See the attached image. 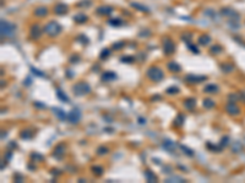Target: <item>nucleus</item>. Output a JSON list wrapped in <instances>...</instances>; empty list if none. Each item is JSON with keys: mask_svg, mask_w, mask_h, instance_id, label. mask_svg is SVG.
Segmentation results:
<instances>
[{"mask_svg": "<svg viewBox=\"0 0 245 183\" xmlns=\"http://www.w3.org/2000/svg\"><path fill=\"white\" fill-rule=\"evenodd\" d=\"M42 32H43V30L40 28V26L39 25H33L31 28H30V35H31V39H35V40H37V39H39L40 38V35H42Z\"/></svg>", "mask_w": 245, "mask_h": 183, "instance_id": "nucleus-8", "label": "nucleus"}, {"mask_svg": "<svg viewBox=\"0 0 245 183\" xmlns=\"http://www.w3.org/2000/svg\"><path fill=\"white\" fill-rule=\"evenodd\" d=\"M218 89H219V88H218L217 84L211 83V84H206V87L204 88V92H205V93H209V94H213V93H217Z\"/></svg>", "mask_w": 245, "mask_h": 183, "instance_id": "nucleus-20", "label": "nucleus"}, {"mask_svg": "<svg viewBox=\"0 0 245 183\" xmlns=\"http://www.w3.org/2000/svg\"><path fill=\"white\" fill-rule=\"evenodd\" d=\"M109 55H110V50H109V49H103V50L101 51L99 58H101L102 60H105V59H108V58H109Z\"/></svg>", "mask_w": 245, "mask_h": 183, "instance_id": "nucleus-33", "label": "nucleus"}, {"mask_svg": "<svg viewBox=\"0 0 245 183\" xmlns=\"http://www.w3.org/2000/svg\"><path fill=\"white\" fill-rule=\"evenodd\" d=\"M196 106V100L194 98H188L184 100V108L188 110H194Z\"/></svg>", "mask_w": 245, "mask_h": 183, "instance_id": "nucleus-15", "label": "nucleus"}, {"mask_svg": "<svg viewBox=\"0 0 245 183\" xmlns=\"http://www.w3.org/2000/svg\"><path fill=\"white\" fill-rule=\"evenodd\" d=\"M108 23L112 25V26H114V27H120V26L124 25V21H121L120 18H112V20L108 21Z\"/></svg>", "mask_w": 245, "mask_h": 183, "instance_id": "nucleus-27", "label": "nucleus"}, {"mask_svg": "<svg viewBox=\"0 0 245 183\" xmlns=\"http://www.w3.org/2000/svg\"><path fill=\"white\" fill-rule=\"evenodd\" d=\"M139 123H140V124H145V123H146V119H143V117H139Z\"/></svg>", "mask_w": 245, "mask_h": 183, "instance_id": "nucleus-52", "label": "nucleus"}, {"mask_svg": "<svg viewBox=\"0 0 245 183\" xmlns=\"http://www.w3.org/2000/svg\"><path fill=\"white\" fill-rule=\"evenodd\" d=\"M23 83H27L26 86H30V84H31V79H30V78H27V79H26V81H25Z\"/></svg>", "mask_w": 245, "mask_h": 183, "instance_id": "nucleus-54", "label": "nucleus"}, {"mask_svg": "<svg viewBox=\"0 0 245 183\" xmlns=\"http://www.w3.org/2000/svg\"><path fill=\"white\" fill-rule=\"evenodd\" d=\"M221 15L224 16V17L230 18V21H239V18H240L239 14H238L235 10L230 9V7H223V9L221 10Z\"/></svg>", "mask_w": 245, "mask_h": 183, "instance_id": "nucleus-6", "label": "nucleus"}, {"mask_svg": "<svg viewBox=\"0 0 245 183\" xmlns=\"http://www.w3.org/2000/svg\"><path fill=\"white\" fill-rule=\"evenodd\" d=\"M33 104H35L36 108H38V109H45V105H44L43 103H39V101H35Z\"/></svg>", "mask_w": 245, "mask_h": 183, "instance_id": "nucleus-48", "label": "nucleus"}, {"mask_svg": "<svg viewBox=\"0 0 245 183\" xmlns=\"http://www.w3.org/2000/svg\"><path fill=\"white\" fill-rule=\"evenodd\" d=\"M9 147H10V148H16V147H17V145H16V142H10Z\"/></svg>", "mask_w": 245, "mask_h": 183, "instance_id": "nucleus-53", "label": "nucleus"}, {"mask_svg": "<svg viewBox=\"0 0 245 183\" xmlns=\"http://www.w3.org/2000/svg\"><path fill=\"white\" fill-rule=\"evenodd\" d=\"M69 12V6L66 4H63V2H59L54 6V14L55 15H65Z\"/></svg>", "mask_w": 245, "mask_h": 183, "instance_id": "nucleus-10", "label": "nucleus"}, {"mask_svg": "<svg viewBox=\"0 0 245 183\" xmlns=\"http://www.w3.org/2000/svg\"><path fill=\"white\" fill-rule=\"evenodd\" d=\"M35 15L37 17H44L48 15V9L45 6H38L35 9Z\"/></svg>", "mask_w": 245, "mask_h": 183, "instance_id": "nucleus-16", "label": "nucleus"}, {"mask_svg": "<svg viewBox=\"0 0 245 183\" xmlns=\"http://www.w3.org/2000/svg\"><path fill=\"white\" fill-rule=\"evenodd\" d=\"M66 72H68V78H71V77H72V75H71V71H69V70H68Z\"/></svg>", "mask_w": 245, "mask_h": 183, "instance_id": "nucleus-55", "label": "nucleus"}, {"mask_svg": "<svg viewBox=\"0 0 245 183\" xmlns=\"http://www.w3.org/2000/svg\"><path fill=\"white\" fill-rule=\"evenodd\" d=\"M164 173H171L172 172V167H169V166H167V167H164Z\"/></svg>", "mask_w": 245, "mask_h": 183, "instance_id": "nucleus-51", "label": "nucleus"}, {"mask_svg": "<svg viewBox=\"0 0 245 183\" xmlns=\"http://www.w3.org/2000/svg\"><path fill=\"white\" fill-rule=\"evenodd\" d=\"M64 152H65L64 144H59V145H57V147L54 148V150H53V156L57 157V159H61L63 155H64Z\"/></svg>", "mask_w": 245, "mask_h": 183, "instance_id": "nucleus-13", "label": "nucleus"}, {"mask_svg": "<svg viewBox=\"0 0 245 183\" xmlns=\"http://www.w3.org/2000/svg\"><path fill=\"white\" fill-rule=\"evenodd\" d=\"M113 7L112 6H108V5H103V6H99L97 10H96V12H97V15H99V16H108V15H110L112 12H113Z\"/></svg>", "mask_w": 245, "mask_h": 183, "instance_id": "nucleus-12", "label": "nucleus"}, {"mask_svg": "<svg viewBox=\"0 0 245 183\" xmlns=\"http://www.w3.org/2000/svg\"><path fill=\"white\" fill-rule=\"evenodd\" d=\"M228 142H229V138H228V137H223V139H222V142H221V143H222V145H221L222 149L228 144Z\"/></svg>", "mask_w": 245, "mask_h": 183, "instance_id": "nucleus-47", "label": "nucleus"}, {"mask_svg": "<svg viewBox=\"0 0 245 183\" xmlns=\"http://www.w3.org/2000/svg\"><path fill=\"white\" fill-rule=\"evenodd\" d=\"M186 45H188V49H189V50H191L192 53H195V54H197V53H199V49H197V48H196L191 42H186Z\"/></svg>", "mask_w": 245, "mask_h": 183, "instance_id": "nucleus-36", "label": "nucleus"}, {"mask_svg": "<svg viewBox=\"0 0 245 183\" xmlns=\"http://www.w3.org/2000/svg\"><path fill=\"white\" fill-rule=\"evenodd\" d=\"M184 115H181V114H178L176 115V117H175V120H174V127H181L183 126V123H184Z\"/></svg>", "mask_w": 245, "mask_h": 183, "instance_id": "nucleus-26", "label": "nucleus"}, {"mask_svg": "<svg viewBox=\"0 0 245 183\" xmlns=\"http://www.w3.org/2000/svg\"><path fill=\"white\" fill-rule=\"evenodd\" d=\"M43 32H44L45 34H48L49 37H57V35L61 32V26H60L57 21H50V22H48V23L44 26Z\"/></svg>", "mask_w": 245, "mask_h": 183, "instance_id": "nucleus-2", "label": "nucleus"}, {"mask_svg": "<svg viewBox=\"0 0 245 183\" xmlns=\"http://www.w3.org/2000/svg\"><path fill=\"white\" fill-rule=\"evenodd\" d=\"M124 45H125V43L124 42H116V43H114L113 44V50H120V49H123L124 48Z\"/></svg>", "mask_w": 245, "mask_h": 183, "instance_id": "nucleus-35", "label": "nucleus"}, {"mask_svg": "<svg viewBox=\"0 0 245 183\" xmlns=\"http://www.w3.org/2000/svg\"><path fill=\"white\" fill-rule=\"evenodd\" d=\"M121 62H133L134 61V58H131V56H123L121 59H120Z\"/></svg>", "mask_w": 245, "mask_h": 183, "instance_id": "nucleus-46", "label": "nucleus"}, {"mask_svg": "<svg viewBox=\"0 0 245 183\" xmlns=\"http://www.w3.org/2000/svg\"><path fill=\"white\" fill-rule=\"evenodd\" d=\"M80 119H81V111L77 108H74L68 114V121L70 122V123L75 124V123H77V122L80 121Z\"/></svg>", "mask_w": 245, "mask_h": 183, "instance_id": "nucleus-7", "label": "nucleus"}, {"mask_svg": "<svg viewBox=\"0 0 245 183\" xmlns=\"http://www.w3.org/2000/svg\"><path fill=\"white\" fill-rule=\"evenodd\" d=\"M185 81L191 83V84H196V83H200V82H204L206 81V76H196V75H188L185 77Z\"/></svg>", "mask_w": 245, "mask_h": 183, "instance_id": "nucleus-9", "label": "nucleus"}, {"mask_svg": "<svg viewBox=\"0 0 245 183\" xmlns=\"http://www.w3.org/2000/svg\"><path fill=\"white\" fill-rule=\"evenodd\" d=\"M57 96H58L59 100H61V101H64V103H68V101H69V98L66 96V94L61 91V89H59V88L57 89Z\"/></svg>", "mask_w": 245, "mask_h": 183, "instance_id": "nucleus-25", "label": "nucleus"}, {"mask_svg": "<svg viewBox=\"0 0 245 183\" xmlns=\"http://www.w3.org/2000/svg\"><path fill=\"white\" fill-rule=\"evenodd\" d=\"M74 22H76V23H85V22H87V20H88V17H87V15H85V14H77L76 16H74Z\"/></svg>", "mask_w": 245, "mask_h": 183, "instance_id": "nucleus-18", "label": "nucleus"}, {"mask_svg": "<svg viewBox=\"0 0 245 183\" xmlns=\"http://www.w3.org/2000/svg\"><path fill=\"white\" fill-rule=\"evenodd\" d=\"M16 32V26L6 20H1V37L2 38H7V37H12Z\"/></svg>", "mask_w": 245, "mask_h": 183, "instance_id": "nucleus-3", "label": "nucleus"}, {"mask_svg": "<svg viewBox=\"0 0 245 183\" xmlns=\"http://www.w3.org/2000/svg\"><path fill=\"white\" fill-rule=\"evenodd\" d=\"M229 27L233 28V30H238L240 26H239V21H229Z\"/></svg>", "mask_w": 245, "mask_h": 183, "instance_id": "nucleus-41", "label": "nucleus"}, {"mask_svg": "<svg viewBox=\"0 0 245 183\" xmlns=\"http://www.w3.org/2000/svg\"><path fill=\"white\" fill-rule=\"evenodd\" d=\"M167 93L168 94H176V93H179V88L178 87H171V88L167 89Z\"/></svg>", "mask_w": 245, "mask_h": 183, "instance_id": "nucleus-43", "label": "nucleus"}, {"mask_svg": "<svg viewBox=\"0 0 245 183\" xmlns=\"http://www.w3.org/2000/svg\"><path fill=\"white\" fill-rule=\"evenodd\" d=\"M197 43H199V45H209L211 43V37L209 34H202L200 38H199V40H197Z\"/></svg>", "mask_w": 245, "mask_h": 183, "instance_id": "nucleus-19", "label": "nucleus"}, {"mask_svg": "<svg viewBox=\"0 0 245 183\" xmlns=\"http://www.w3.org/2000/svg\"><path fill=\"white\" fill-rule=\"evenodd\" d=\"M166 182H185V180H184V178H181V177L172 176V177L167 178V180H166Z\"/></svg>", "mask_w": 245, "mask_h": 183, "instance_id": "nucleus-32", "label": "nucleus"}, {"mask_svg": "<svg viewBox=\"0 0 245 183\" xmlns=\"http://www.w3.org/2000/svg\"><path fill=\"white\" fill-rule=\"evenodd\" d=\"M162 145H163V148H164V149H167L168 152H174L175 143L174 142H172L171 139H166V140H164V143H163Z\"/></svg>", "mask_w": 245, "mask_h": 183, "instance_id": "nucleus-21", "label": "nucleus"}, {"mask_svg": "<svg viewBox=\"0 0 245 183\" xmlns=\"http://www.w3.org/2000/svg\"><path fill=\"white\" fill-rule=\"evenodd\" d=\"M23 181V177L21 176V175H16V177H15V182H22Z\"/></svg>", "mask_w": 245, "mask_h": 183, "instance_id": "nucleus-50", "label": "nucleus"}, {"mask_svg": "<svg viewBox=\"0 0 245 183\" xmlns=\"http://www.w3.org/2000/svg\"><path fill=\"white\" fill-rule=\"evenodd\" d=\"M226 111H227L229 115L235 116V115H238V114L240 112V109L238 108V105H237L235 103L230 101V103H228V104L226 105Z\"/></svg>", "mask_w": 245, "mask_h": 183, "instance_id": "nucleus-11", "label": "nucleus"}, {"mask_svg": "<svg viewBox=\"0 0 245 183\" xmlns=\"http://www.w3.org/2000/svg\"><path fill=\"white\" fill-rule=\"evenodd\" d=\"M210 51L212 54H218V53L222 51V48H221V45H212Z\"/></svg>", "mask_w": 245, "mask_h": 183, "instance_id": "nucleus-37", "label": "nucleus"}, {"mask_svg": "<svg viewBox=\"0 0 245 183\" xmlns=\"http://www.w3.org/2000/svg\"><path fill=\"white\" fill-rule=\"evenodd\" d=\"M146 75H147V77H148L151 81H153V82H161V81L164 78L163 71H162L159 67H157V66L150 67V68L147 70Z\"/></svg>", "mask_w": 245, "mask_h": 183, "instance_id": "nucleus-1", "label": "nucleus"}, {"mask_svg": "<svg viewBox=\"0 0 245 183\" xmlns=\"http://www.w3.org/2000/svg\"><path fill=\"white\" fill-rule=\"evenodd\" d=\"M77 40H81L82 43H88V38H87L85 34H80V35L77 37Z\"/></svg>", "mask_w": 245, "mask_h": 183, "instance_id": "nucleus-45", "label": "nucleus"}, {"mask_svg": "<svg viewBox=\"0 0 245 183\" xmlns=\"http://www.w3.org/2000/svg\"><path fill=\"white\" fill-rule=\"evenodd\" d=\"M232 149H233V152H237L238 150H240V149H242V145H240L238 142H235V143L232 145Z\"/></svg>", "mask_w": 245, "mask_h": 183, "instance_id": "nucleus-44", "label": "nucleus"}, {"mask_svg": "<svg viewBox=\"0 0 245 183\" xmlns=\"http://www.w3.org/2000/svg\"><path fill=\"white\" fill-rule=\"evenodd\" d=\"M135 10H139V11H142V12H150V9L142 4H139V2H131L130 4Z\"/></svg>", "mask_w": 245, "mask_h": 183, "instance_id": "nucleus-22", "label": "nucleus"}, {"mask_svg": "<svg viewBox=\"0 0 245 183\" xmlns=\"http://www.w3.org/2000/svg\"><path fill=\"white\" fill-rule=\"evenodd\" d=\"M91 4H92V1L91 0H82V1H80L78 4H77V7H88V6H91Z\"/></svg>", "mask_w": 245, "mask_h": 183, "instance_id": "nucleus-34", "label": "nucleus"}, {"mask_svg": "<svg viewBox=\"0 0 245 183\" xmlns=\"http://www.w3.org/2000/svg\"><path fill=\"white\" fill-rule=\"evenodd\" d=\"M31 157H32V159H33V160H37V161H40V160H43V159H44V157H43V156H42V155H39V154H38V152H35V154H32V155H31Z\"/></svg>", "mask_w": 245, "mask_h": 183, "instance_id": "nucleus-42", "label": "nucleus"}, {"mask_svg": "<svg viewBox=\"0 0 245 183\" xmlns=\"http://www.w3.org/2000/svg\"><path fill=\"white\" fill-rule=\"evenodd\" d=\"M108 152H109V150H108L107 147H99V148L97 149V154H98V155H105Z\"/></svg>", "mask_w": 245, "mask_h": 183, "instance_id": "nucleus-40", "label": "nucleus"}, {"mask_svg": "<svg viewBox=\"0 0 245 183\" xmlns=\"http://www.w3.org/2000/svg\"><path fill=\"white\" fill-rule=\"evenodd\" d=\"M92 171H93L97 176H101L102 172H103V169H102L101 166H93V167H92Z\"/></svg>", "mask_w": 245, "mask_h": 183, "instance_id": "nucleus-39", "label": "nucleus"}, {"mask_svg": "<svg viewBox=\"0 0 245 183\" xmlns=\"http://www.w3.org/2000/svg\"><path fill=\"white\" fill-rule=\"evenodd\" d=\"M31 72H32V73H35L36 76H38V77H45V73H44V72H42V71L37 70V68H35V67H31Z\"/></svg>", "mask_w": 245, "mask_h": 183, "instance_id": "nucleus-38", "label": "nucleus"}, {"mask_svg": "<svg viewBox=\"0 0 245 183\" xmlns=\"http://www.w3.org/2000/svg\"><path fill=\"white\" fill-rule=\"evenodd\" d=\"M72 92L75 95L81 96V95H86L91 92V87L90 84H87L86 82H77L74 87H72Z\"/></svg>", "mask_w": 245, "mask_h": 183, "instance_id": "nucleus-4", "label": "nucleus"}, {"mask_svg": "<svg viewBox=\"0 0 245 183\" xmlns=\"http://www.w3.org/2000/svg\"><path fill=\"white\" fill-rule=\"evenodd\" d=\"M204 108L205 109H212V108H214V101L211 100L210 98L204 99Z\"/></svg>", "mask_w": 245, "mask_h": 183, "instance_id": "nucleus-29", "label": "nucleus"}, {"mask_svg": "<svg viewBox=\"0 0 245 183\" xmlns=\"http://www.w3.org/2000/svg\"><path fill=\"white\" fill-rule=\"evenodd\" d=\"M151 34V32L148 30H143L142 32H140V37H148Z\"/></svg>", "mask_w": 245, "mask_h": 183, "instance_id": "nucleus-49", "label": "nucleus"}, {"mask_svg": "<svg viewBox=\"0 0 245 183\" xmlns=\"http://www.w3.org/2000/svg\"><path fill=\"white\" fill-rule=\"evenodd\" d=\"M102 79L103 81H113V79H116V75L115 72H110V71H107L102 75Z\"/></svg>", "mask_w": 245, "mask_h": 183, "instance_id": "nucleus-23", "label": "nucleus"}, {"mask_svg": "<svg viewBox=\"0 0 245 183\" xmlns=\"http://www.w3.org/2000/svg\"><path fill=\"white\" fill-rule=\"evenodd\" d=\"M221 70L224 72V73H229L233 71V65L232 63H222L221 65Z\"/></svg>", "mask_w": 245, "mask_h": 183, "instance_id": "nucleus-28", "label": "nucleus"}, {"mask_svg": "<svg viewBox=\"0 0 245 183\" xmlns=\"http://www.w3.org/2000/svg\"><path fill=\"white\" fill-rule=\"evenodd\" d=\"M180 149L185 152L188 156H194V150H191L190 148H188V147H185V145H180Z\"/></svg>", "mask_w": 245, "mask_h": 183, "instance_id": "nucleus-31", "label": "nucleus"}, {"mask_svg": "<svg viewBox=\"0 0 245 183\" xmlns=\"http://www.w3.org/2000/svg\"><path fill=\"white\" fill-rule=\"evenodd\" d=\"M52 110H53V112L55 114V116H57L59 120H61V121L68 120V115H66V112H65L64 110H61V109H59V108H52Z\"/></svg>", "mask_w": 245, "mask_h": 183, "instance_id": "nucleus-14", "label": "nucleus"}, {"mask_svg": "<svg viewBox=\"0 0 245 183\" xmlns=\"http://www.w3.org/2000/svg\"><path fill=\"white\" fill-rule=\"evenodd\" d=\"M162 48H163V53L166 54V55H171V54H173L175 51V44L174 42L171 39V38H168V37H166L164 39H163V44H162Z\"/></svg>", "mask_w": 245, "mask_h": 183, "instance_id": "nucleus-5", "label": "nucleus"}, {"mask_svg": "<svg viewBox=\"0 0 245 183\" xmlns=\"http://www.w3.org/2000/svg\"><path fill=\"white\" fill-rule=\"evenodd\" d=\"M168 68H169L172 72H180V71H181V66H180L178 62H174V61L168 62Z\"/></svg>", "mask_w": 245, "mask_h": 183, "instance_id": "nucleus-24", "label": "nucleus"}, {"mask_svg": "<svg viewBox=\"0 0 245 183\" xmlns=\"http://www.w3.org/2000/svg\"><path fill=\"white\" fill-rule=\"evenodd\" d=\"M145 178H146V181L147 182H157L158 181V178H157V176L152 172V171H150V170H146L145 171Z\"/></svg>", "mask_w": 245, "mask_h": 183, "instance_id": "nucleus-17", "label": "nucleus"}, {"mask_svg": "<svg viewBox=\"0 0 245 183\" xmlns=\"http://www.w3.org/2000/svg\"><path fill=\"white\" fill-rule=\"evenodd\" d=\"M32 136H33V133H31V131H28V129L22 131L21 134H20V137L22 139H30V138H32Z\"/></svg>", "mask_w": 245, "mask_h": 183, "instance_id": "nucleus-30", "label": "nucleus"}]
</instances>
